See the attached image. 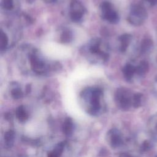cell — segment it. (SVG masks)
Returning a JSON list of instances; mask_svg holds the SVG:
<instances>
[{
	"label": "cell",
	"mask_w": 157,
	"mask_h": 157,
	"mask_svg": "<svg viewBox=\"0 0 157 157\" xmlns=\"http://www.w3.org/2000/svg\"><path fill=\"white\" fill-rule=\"evenodd\" d=\"M10 94L15 99H18L23 96V92L22 91L19 84L17 82H12L11 83Z\"/></svg>",
	"instance_id": "12"
},
{
	"label": "cell",
	"mask_w": 157,
	"mask_h": 157,
	"mask_svg": "<svg viewBox=\"0 0 157 157\" xmlns=\"http://www.w3.org/2000/svg\"><path fill=\"white\" fill-rule=\"evenodd\" d=\"M81 53L93 63L102 64L109 58V49L107 45L98 37L91 39L83 46Z\"/></svg>",
	"instance_id": "2"
},
{
	"label": "cell",
	"mask_w": 157,
	"mask_h": 157,
	"mask_svg": "<svg viewBox=\"0 0 157 157\" xmlns=\"http://www.w3.org/2000/svg\"><path fill=\"white\" fill-rule=\"evenodd\" d=\"M56 0H50V2H55Z\"/></svg>",
	"instance_id": "27"
},
{
	"label": "cell",
	"mask_w": 157,
	"mask_h": 157,
	"mask_svg": "<svg viewBox=\"0 0 157 157\" xmlns=\"http://www.w3.org/2000/svg\"><path fill=\"white\" fill-rule=\"evenodd\" d=\"M155 79H156V81L157 82V75H156V78H155Z\"/></svg>",
	"instance_id": "28"
},
{
	"label": "cell",
	"mask_w": 157,
	"mask_h": 157,
	"mask_svg": "<svg viewBox=\"0 0 157 157\" xmlns=\"http://www.w3.org/2000/svg\"><path fill=\"white\" fill-rule=\"evenodd\" d=\"M15 0H1V9L7 12H12L15 8Z\"/></svg>",
	"instance_id": "18"
},
{
	"label": "cell",
	"mask_w": 157,
	"mask_h": 157,
	"mask_svg": "<svg viewBox=\"0 0 157 157\" xmlns=\"http://www.w3.org/2000/svg\"><path fill=\"white\" fill-rule=\"evenodd\" d=\"M101 17L111 24H116L120 20L118 13L115 10L113 5L109 1H104L100 5Z\"/></svg>",
	"instance_id": "5"
},
{
	"label": "cell",
	"mask_w": 157,
	"mask_h": 157,
	"mask_svg": "<svg viewBox=\"0 0 157 157\" xmlns=\"http://www.w3.org/2000/svg\"><path fill=\"white\" fill-rule=\"evenodd\" d=\"M66 144V141H63V142H59V144H58L55 146V148H54L53 151L55 152L58 156H59L62 154V153L63 151V150H64V148L65 147Z\"/></svg>",
	"instance_id": "21"
},
{
	"label": "cell",
	"mask_w": 157,
	"mask_h": 157,
	"mask_svg": "<svg viewBox=\"0 0 157 157\" xmlns=\"http://www.w3.org/2000/svg\"><path fill=\"white\" fill-rule=\"evenodd\" d=\"M48 157H59V156H58L55 152L52 151V152H50V153L48 154Z\"/></svg>",
	"instance_id": "25"
},
{
	"label": "cell",
	"mask_w": 157,
	"mask_h": 157,
	"mask_svg": "<svg viewBox=\"0 0 157 157\" xmlns=\"http://www.w3.org/2000/svg\"><path fill=\"white\" fill-rule=\"evenodd\" d=\"M74 34L72 31L68 28H62L59 34V41L63 44H68L72 41Z\"/></svg>",
	"instance_id": "10"
},
{
	"label": "cell",
	"mask_w": 157,
	"mask_h": 157,
	"mask_svg": "<svg viewBox=\"0 0 157 157\" xmlns=\"http://www.w3.org/2000/svg\"><path fill=\"white\" fill-rule=\"evenodd\" d=\"M9 45V38L7 34L1 29L0 35V50L1 52L6 50Z\"/></svg>",
	"instance_id": "17"
},
{
	"label": "cell",
	"mask_w": 157,
	"mask_h": 157,
	"mask_svg": "<svg viewBox=\"0 0 157 157\" xmlns=\"http://www.w3.org/2000/svg\"><path fill=\"white\" fill-rule=\"evenodd\" d=\"M86 12V8L78 0H72L69 9V14L71 20L75 23H79L84 17Z\"/></svg>",
	"instance_id": "7"
},
{
	"label": "cell",
	"mask_w": 157,
	"mask_h": 157,
	"mask_svg": "<svg viewBox=\"0 0 157 157\" xmlns=\"http://www.w3.org/2000/svg\"><path fill=\"white\" fill-rule=\"evenodd\" d=\"M142 94L140 93H136L133 94L132 97V105L135 108H137L141 105Z\"/></svg>",
	"instance_id": "19"
},
{
	"label": "cell",
	"mask_w": 157,
	"mask_h": 157,
	"mask_svg": "<svg viewBox=\"0 0 157 157\" xmlns=\"http://www.w3.org/2000/svg\"><path fill=\"white\" fill-rule=\"evenodd\" d=\"M74 130V123L72 119L67 117L65 119L64 123L63 124V133L67 136H69L72 134Z\"/></svg>",
	"instance_id": "13"
},
{
	"label": "cell",
	"mask_w": 157,
	"mask_h": 157,
	"mask_svg": "<svg viewBox=\"0 0 157 157\" xmlns=\"http://www.w3.org/2000/svg\"><path fill=\"white\" fill-rule=\"evenodd\" d=\"M23 50L27 56L31 70L36 75H47L61 68V66L58 62H48L36 48L23 47Z\"/></svg>",
	"instance_id": "1"
},
{
	"label": "cell",
	"mask_w": 157,
	"mask_h": 157,
	"mask_svg": "<svg viewBox=\"0 0 157 157\" xmlns=\"http://www.w3.org/2000/svg\"><path fill=\"white\" fill-rule=\"evenodd\" d=\"M153 47V42L149 38L144 39L140 45V52L142 54H145L149 52Z\"/></svg>",
	"instance_id": "14"
},
{
	"label": "cell",
	"mask_w": 157,
	"mask_h": 157,
	"mask_svg": "<svg viewBox=\"0 0 157 157\" xmlns=\"http://www.w3.org/2000/svg\"><path fill=\"white\" fill-rule=\"evenodd\" d=\"M132 97L131 92L126 88H118L115 93V101L118 106L123 110H126L132 105Z\"/></svg>",
	"instance_id": "6"
},
{
	"label": "cell",
	"mask_w": 157,
	"mask_h": 157,
	"mask_svg": "<svg viewBox=\"0 0 157 157\" xmlns=\"http://www.w3.org/2000/svg\"><path fill=\"white\" fill-rule=\"evenodd\" d=\"M15 115L21 122H24L28 118V113L23 105H20L17 107L15 110Z\"/></svg>",
	"instance_id": "16"
},
{
	"label": "cell",
	"mask_w": 157,
	"mask_h": 157,
	"mask_svg": "<svg viewBox=\"0 0 157 157\" xmlns=\"http://www.w3.org/2000/svg\"><path fill=\"white\" fill-rule=\"evenodd\" d=\"M123 77L128 82H131L136 74V67L130 63H127L122 69Z\"/></svg>",
	"instance_id": "11"
},
{
	"label": "cell",
	"mask_w": 157,
	"mask_h": 157,
	"mask_svg": "<svg viewBox=\"0 0 157 157\" xmlns=\"http://www.w3.org/2000/svg\"><path fill=\"white\" fill-rule=\"evenodd\" d=\"M150 143L147 140L144 141V143L142 144L141 150L144 151L148 150L150 149Z\"/></svg>",
	"instance_id": "22"
},
{
	"label": "cell",
	"mask_w": 157,
	"mask_h": 157,
	"mask_svg": "<svg viewBox=\"0 0 157 157\" xmlns=\"http://www.w3.org/2000/svg\"><path fill=\"white\" fill-rule=\"evenodd\" d=\"M15 137V133L13 131H9L6 132L4 134V140L6 141L7 145H11L10 144H12Z\"/></svg>",
	"instance_id": "20"
},
{
	"label": "cell",
	"mask_w": 157,
	"mask_h": 157,
	"mask_svg": "<svg viewBox=\"0 0 157 157\" xmlns=\"http://www.w3.org/2000/svg\"><path fill=\"white\" fill-rule=\"evenodd\" d=\"M31 91V86L30 85H27L25 88V92L26 94H29Z\"/></svg>",
	"instance_id": "24"
},
{
	"label": "cell",
	"mask_w": 157,
	"mask_h": 157,
	"mask_svg": "<svg viewBox=\"0 0 157 157\" xmlns=\"http://www.w3.org/2000/svg\"><path fill=\"white\" fill-rule=\"evenodd\" d=\"M119 157H132L130 155H129L128 153H121L120 156Z\"/></svg>",
	"instance_id": "26"
},
{
	"label": "cell",
	"mask_w": 157,
	"mask_h": 157,
	"mask_svg": "<svg viewBox=\"0 0 157 157\" xmlns=\"http://www.w3.org/2000/svg\"><path fill=\"white\" fill-rule=\"evenodd\" d=\"M132 37L130 34L124 33L121 35L118 39L119 42V51L122 53L126 52L132 40Z\"/></svg>",
	"instance_id": "8"
},
{
	"label": "cell",
	"mask_w": 157,
	"mask_h": 157,
	"mask_svg": "<svg viewBox=\"0 0 157 157\" xmlns=\"http://www.w3.org/2000/svg\"><path fill=\"white\" fill-rule=\"evenodd\" d=\"M144 1L148 2L151 6L157 5V0H144Z\"/></svg>",
	"instance_id": "23"
},
{
	"label": "cell",
	"mask_w": 157,
	"mask_h": 157,
	"mask_svg": "<svg viewBox=\"0 0 157 157\" xmlns=\"http://www.w3.org/2000/svg\"><path fill=\"white\" fill-rule=\"evenodd\" d=\"M102 96V90L99 87H88L83 90L81 93V97L89 101L90 109L88 112L92 115H96L99 111L101 99Z\"/></svg>",
	"instance_id": "3"
},
{
	"label": "cell",
	"mask_w": 157,
	"mask_h": 157,
	"mask_svg": "<svg viewBox=\"0 0 157 157\" xmlns=\"http://www.w3.org/2000/svg\"><path fill=\"white\" fill-rule=\"evenodd\" d=\"M108 136L109 137L110 144L112 147H117L121 145L122 140L118 130L115 129H111L108 132Z\"/></svg>",
	"instance_id": "9"
},
{
	"label": "cell",
	"mask_w": 157,
	"mask_h": 157,
	"mask_svg": "<svg viewBox=\"0 0 157 157\" xmlns=\"http://www.w3.org/2000/svg\"><path fill=\"white\" fill-rule=\"evenodd\" d=\"M149 69V65L147 61H142L136 67V74L139 76L145 75Z\"/></svg>",
	"instance_id": "15"
},
{
	"label": "cell",
	"mask_w": 157,
	"mask_h": 157,
	"mask_svg": "<svg viewBox=\"0 0 157 157\" xmlns=\"http://www.w3.org/2000/svg\"><path fill=\"white\" fill-rule=\"evenodd\" d=\"M156 129H157V125H156Z\"/></svg>",
	"instance_id": "29"
},
{
	"label": "cell",
	"mask_w": 157,
	"mask_h": 157,
	"mask_svg": "<svg viewBox=\"0 0 157 157\" xmlns=\"http://www.w3.org/2000/svg\"><path fill=\"white\" fill-rule=\"evenodd\" d=\"M147 12L140 4H132L128 15V21L131 25L138 26L142 25L147 18Z\"/></svg>",
	"instance_id": "4"
}]
</instances>
